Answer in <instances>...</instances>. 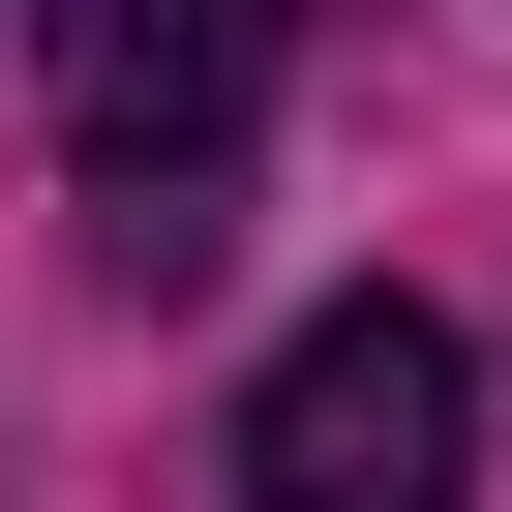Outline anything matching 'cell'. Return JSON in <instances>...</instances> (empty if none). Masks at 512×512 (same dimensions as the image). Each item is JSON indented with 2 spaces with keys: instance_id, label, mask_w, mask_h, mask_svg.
Masks as SVG:
<instances>
[{
  "instance_id": "6da1fadb",
  "label": "cell",
  "mask_w": 512,
  "mask_h": 512,
  "mask_svg": "<svg viewBox=\"0 0 512 512\" xmlns=\"http://www.w3.org/2000/svg\"><path fill=\"white\" fill-rule=\"evenodd\" d=\"M241 121H272V0H61V181H91V272L121 302H211Z\"/></svg>"
},
{
  "instance_id": "7a4b0ae2",
  "label": "cell",
  "mask_w": 512,
  "mask_h": 512,
  "mask_svg": "<svg viewBox=\"0 0 512 512\" xmlns=\"http://www.w3.org/2000/svg\"><path fill=\"white\" fill-rule=\"evenodd\" d=\"M241 512H482V332L452 302H302L241 392Z\"/></svg>"
}]
</instances>
